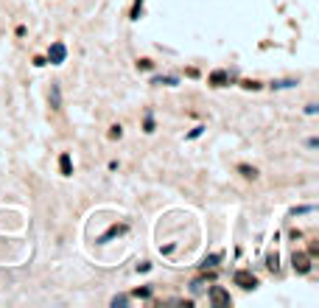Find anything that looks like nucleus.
I'll return each instance as SVG.
<instances>
[{
    "label": "nucleus",
    "instance_id": "nucleus-21",
    "mask_svg": "<svg viewBox=\"0 0 319 308\" xmlns=\"http://www.w3.org/2000/svg\"><path fill=\"white\" fill-rule=\"evenodd\" d=\"M202 132H205V126H196V129H193V132H191V135H188V137H199V135H202Z\"/></svg>",
    "mask_w": 319,
    "mask_h": 308
},
{
    "label": "nucleus",
    "instance_id": "nucleus-19",
    "mask_svg": "<svg viewBox=\"0 0 319 308\" xmlns=\"http://www.w3.org/2000/svg\"><path fill=\"white\" fill-rule=\"evenodd\" d=\"M317 109H319L317 104H308V107H305V115H317Z\"/></svg>",
    "mask_w": 319,
    "mask_h": 308
},
{
    "label": "nucleus",
    "instance_id": "nucleus-7",
    "mask_svg": "<svg viewBox=\"0 0 319 308\" xmlns=\"http://www.w3.org/2000/svg\"><path fill=\"white\" fill-rule=\"evenodd\" d=\"M121 233H126V224H121V227H118V224H115V227H109L104 233V236L98 238V241H109V238H115V236H121Z\"/></svg>",
    "mask_w": 319,
    "mask_h": 308
},
{
    "label": "nucleus",
    "instance_id": "nucleus-11",
    "mask_svg": "<svg viewBox=\"0 0 319 308\" xmlns=\"http://www.w3.org/2000/svg\"><path fill=\"white\" fill-rule=\"evenodd\" d=\"M143 11V0H135V6H132V20H137Z\"/></svg>",
    "mask_w": 319,
    "mask_h": 308
},
{
    "label": "nucleus",
    "instance_id": "nucleus-16",
    "mask_svg": "<svg viewBox=\"0 0 319 308\" xmlns=\"http://www.w3.org/2000/svg\"><path fill=\"white\" fill-rule=\"evenodd\" d=\"M123 135V129H121V126H112V132H109V137H112V140H118V137H121Z\"/></svg>",
    "mask_w": 319,
    "mask_h": 308
},
{
    "label": "nucleus",
    "instance_id": "nucleus-14",
    "mask_svg": "<svg viewBox=\"0 0 319 308\" xmlns=\"http://www.w3.org/2000/svg\"><path fill=\"white\" fill-rule=\"evenodd\" d=\"M266 266H269L272 272H277V252H275V255H269V258H266Z\"/></svg>",
    "mask_w": 319,
    "mask_h": 308
},
{
    "label": "nucleus",
    "instance_id": "nucleus-20",
    "mask_svg": "<svg viewBox=\"0 0 319 308\" xmlns=\"http://www.w3.org/2000/svg\"><path fill=\"white\" fill-rule=\"evenodd\" d=\"M146 132H154V121H151V115L146 118Z\"/></svg>",
    "mask_w": 319,
    "mask_h": 308
},
{
    "label": "nucleus",
    "instance_id": "nucleus-4",
    "mask_svg": "<svg viewBox=\"0 0 319 308\" xmlns=\"http://www.w3.org/2000/svg\"><path fill=\"white\" fill-rule=\"evenodd\" d=\"M210 303H213V306H230V294L224 292V289L213 286L210 289Z\"/></svg>",
    "mask_w": 319,
    "mask_h": 308
},
{
    "label": "nucleus",
    "instance_id": "nucleus-9",
    "mask_svg": "<svg viewBox=\"0 0 319 308\" xmlns=\"http://www.w3.org/2000/svg\"><path fill=\"white\" fill-rule=\"evenodd\" d=\"M151 84H177V79H174V76H157Z\"/></svg>",
    "mask_w": 319,
    "mask_h": 308
},
{
    "label": "nucleus",
    "instance_id": "nucleus-8",
    "mask_svg": "<svg viewBox=\"0 0 319 308\" xmlns=\"http://www.w3.org/2000/svg\"><path fill=\"white\" fill-rule=\"evenodd\" d=\"M210 81H213V84H224V81H227V73H224V70H216V73H213V76H210Z\"/></svg>",
    "mask_w": 319,
    "mask_h": 308
},
{
    "label": "nucleus",
    "instance_id": "nucleus-12",
    "mask_svg": "<svg viewBox=\"0 0 319 308\" xmlns=\"http://www.w3.org/2000/svg\"><path fill=\"white\" fill-rule=\"evenodd\" d=\"M294 84H297V81L286 79V81H275V84H272V87H275V90H286V87H294Z\"/></svg>",
    "mask_w": 319,
    "mask_h": 308
},
{
    "label": "nucleus",
    "instance_id": "nucleus-2",
    "mask_svg": "<svg viewBox=\"0 0 319 308\" xmlns=\"http://www.w3.org/2000/svg\"><path fill=\"white\" fill-rule=\"evenodd\" d=\"M235 286H241V289H255L258 286V280L252 272H247V269H241V272H235Z\"/></svg>",
    "mask_w": 319,
    "mask_h": 308
},
{
    "label": "nucleus",
    "instance_id": "nucleus-5",
    "mask_svg": "<svg viewBox=\"0 0 319 308\" xmlns=\"http://www.w3.org/2000/svg\"><path fill=\"white\" fill-rule=\"evenodd\" d=\"M48 104H50V109H62V90H59V84H50Z\"/></svg>",
    "mask_w": 319,
    "mask_h": 308
},
{
    "label": "nucleus",
    "instance_id": "nucleus-3",
    "mask_svg": "<svg viewBox=\"0 0 319 308\" xmlns=\"http://www.w3.org/2000/svg\"><path fill=\"white\" fill-rule=\"evenodd\" d=\"M294 272H300V275H305L308 269H311V258L305 255V252H294Z\"/></svg>",
    "mask_w": 319,
    "mask_h": 308
},
{
    "label": "nucleus",
    "instance_id": "nucleus-6",
    "mask_svg": "<svg viewBox=\"0 0 319 308\" xmlns=\"http://www.w3.org/2000/svg\"><path fill=\"white\" fill-rule=\"evenodd\" d=\"M59 171H62L64 177H70V174H73V163H70V154H62V157H59Z\"/></svg>",
    "mask_w": 319,
    "mask_h": 308
},
{
    "label": "nucleus",
    "instance_id": "nucleus-10",
    "mask_svg": "<svg viewBox=\"0 0 319 308\" xmlns=\"http://www.w3.org/2000/svg\"><path fill=\"white\" fill-rule=\"evenodd\" d=\"M238 171H241L244 177H249V179H255V177H258V171H255V168H249V165H241Z\"/></svg>",
    "mask_w": 319,
    "mask_h": 308
},
{
    "label": "nucleus",
    "instance_id": "nucleus-18",
    "mask_svg": "<svg viewBox=\"0 0 319 308\" xmlns=\"http://www.w3.org/2000/svg\"><path fill=\"white\" fill-rule=\"evenodd\" d=\"M149 294H151V289H137L135 297H149Z\"/></svg>",
    "mask_w": 319,
    "mask_h": 308
},
{
    "label": "nucleus",
    "instance_id": "nucleus-15",
    "mask_svg": "<svg viewBox=\"0 0 319 308\" xmlns=\"http://www.w3.org/2000/svg\"><path fill=\"white\" fill-rule=\"evenodd\" d=\"M216 264H219V255H207V258H205V264H202V266L207 269V266H216Z\"/></svg>",
    "mask_w": 319,
    "mask_h": 308
},
{
    "label": "nucleus",
    "instance_id": "nucleus-17",
    "mask_svg": "<svg viewBox=\"0 0 319 308\" xmlns=\"http://www.w3.org/2000/svg\"><path fill=\"white\" fill-rule=\"evenodd\" d=\"M126 303H129V297H115V300H112V306L118 308V306H126Z\"/></svg>",
    "mask_w": 319,
    "mask_h": 308
},
{
    "label": "nucleus",
    "instance_id": "nucleus-1",
    "mask_svg": "<svg viewBox=\"0 0 319 308\" xmlns=\"http://www.w3.org/2000/svg\"><path fill=\"white\" fill-rule=\"evenodd\" d=\"M64 56H67V48H64V42H53L48 48V62L50 65H62Z\"/></svg>",
    "mask_w": 319,
    "mask_h": 308
},
{
    "label": "nucleus",
    "instance_id": "nucleus-13",
    "mask_svg": "<svg viewBox=\"0 0 319 308\" xmlns=\"http://www.w3.org/2000/svg\"><path fill=\"white\" fill-rule=\"evenodd\" d=\"M202 289H205V280H202V278H199V280H193V283H191V292H193V294H199Z\"/></svg>",
    "mask_w": 319,
    "mask_h": 308
}]
</instances>
